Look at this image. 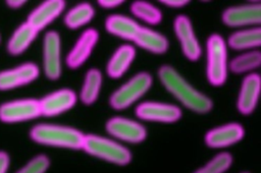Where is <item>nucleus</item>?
<instances>
[{
    "label": "nucleus",
    "mask_w": 261,
    "mask_h": 173,
    "mask_svg": "<svg viewBox=\"0 0 261 173\" xmlns=\"http://www.w3.org/2000/svg\"><path fill=\"white\" fill-rule=\"evenodd\" d=\"M158 76L165 89L192 111L206 113L212 109V101L193 88L171 66H161L158 71Z\"/></svg>",
    "instance_id": "1"
},
{
    "label": "nucleus",
    "mask_w": 261,
    "mask_h": 173,
    "mask_svg": "<svg viewBox=\"0 0 261 173\" xmlns=\"http://www.w3.org/2000/svg\"><path fill=\"white\" fill-rule=\"evenodd\" d=\"M31 138L41 145L80 150L83 147L85 134L72 127L38 124L30 131Z\"/></svg>",
    "instance_id": "2"
},
{
    "label": "nucleus",
    "mask_w": 261,
    "mask_h": 173,
    "mask_svg": "<svg viewBox=\"0 0 261 173\" xmlns=\"http://www.w3.org/2000/svg\"><path fill=\"white\" fill-rule=\"evenodd\" d=\"M82 149L92 156L121 166L132 160V154L125 147L95 134H85Z\"/></svg>",
    "instance_id": "3"
},
{
    "label": "nucleus",
    "mask_w": 261,
    "mask_h": 173,
    "mask_svg": "<svg viewBox=\"0 0 261 173\" xmlns=\"http://www.w3.org/2000/svg\"><path fill=\"white\" fill-rule=\"evenodd\" d=\"M226 44L220 35L213 34L207 40V78L214 86L222 85L227 77Z\"/></svg>",
    "instance_id": "4"
},
{
    "label": "nucleus",
    "mask_w": 261,
    "mask_h": 173,
    "mask_svg": "<svg viewBox=\"0 0 261 173\" xmlns=\"http://www.w3.org/2000/svg\"><path fill=\"white\" fill-rule=\"evenodd\" d=\"M152 76L140 72L116 90L110 97V105L116 110H123L140 99L151 86Z\"/></svg>",
    "instance_id": "5"
},
{
    "label": "nucleus",
    "mask_w": 261,
    "mask_h": 173,
    "mask_svg": "<svg viewBox=\"0 0 261 173\" xmlns=\"http://www.w3.org/2000/svg\"><path fill=\"white\" fill-rule=\"evenodd\" d=\"M41 116L39 100L24 99L4 103L0 106V120L6 123L21 122Z\"/></svg>",
    "instance_id": "6"
},
{
    "label": "nucleus",
    "mask_w": 261,
    "mask_h": 173,
    "mask_svg": "<svg viewBox=\"0 0 261 173\" xmlns=\"http://www.w3.org/2000/svg\"><path fill=\"white\" fill-rule=\"evenodd\" d=\"M43 59L46 76L52 80L58 79L61 74V45L59 35L54 31L45 35Z\"/></svg>",
    "instance_id": "7"
},
{
    "label": "nucleus",
    "mask_w": 261,
    "mask_h": 173,
    "mask_svg": "<svg viewBox=\"0 0 261 173\" xmlns=\"http://www.w3.org/2000/svg\"><path fill=\"white\" fill-rule=\"evenodd\" d=\"M173 26L185 56L191 61H197L202 50L190 18L186 15H178L174 19Z\"/></svg>",
    "instance_id": "8"
},
{
    "label": "nucleus",
    "mask_w": 261,
    "mask_h": 173,
    "mask_svg": "<svg viewBox=\"0 0 261 173\" xmlns=\"http://www.w3.org/2000/svg\"><path fill=\"white\" fill-rule=\"evenodd\" d=\"M136 114L144 120L165 123L175 122L181 117V111L177 106L160 102L141 103L136 108Z\"/></svg>",
    "instance_id": "9"
},
{
    "label": "nucleus",
    "mask_w": 261,
    "mask_h": 173,
    "mask_svg": "<svg viewBox=\"0 0 261 173\" xmlns=\"http://www.w3.org/2000/svg\"><path fill=\"white\" fill-rule=\"evenodd\" d=\"M106 130L114 137L133 143L141 142L147 136V130L142 124L123 117L109 119L106 123Z\"/></svg>",
    "instance_id": "10"
},
{
    "label": "nucleus",
    "mask_w": 261,
    "mask_h": 173,
    "mask_svg": "<svg viewBox=\"0 0 261 173\" xmlns=\"http://www.w3.org/2000/svg\"><path fill=\"white\" fill-rule=\"evenodd\" d=\"M41 115L56 116L69 109L76 103V95L69 89H62L53 92L39 100Z\"/></svg>",
    "instance_id": "11"
},
{
    "label": "nucleus",
    "mask_w": 261,
    "mask_h": 173,
    "mask_svg": "<svg viewBox=\"0 0 261 173\" xmlns=\"http://www.w3.org/2000/svg\"><path fill=\"white\" fill-rule=\"evenodd\" d=\"M39 75V67L32 62L0 72V90L7 91L34 81Z\"/></svg>",
    "instance_id": "12"
},
{
    "label": "nucleus",
    "mask_w": 261,
    "mask_h": 173,
    "mask_svg": "<svg viewBox=\"0 0 261 173\" xmlns=\"http://www.w3.org/2000/svg\"><path fill=\"white\" fill-rule=\"evenodd\" d=\"M99 39V34L95 28L86 30L66 57V64L70 69H76L83 65L90 57Z\"/></svg>",
    "instance_id": "13"
},
{
    "label": "nucleus",
    "mask_w": 261,
    "mask_h": 173,
    "mask_svg": "<svg viewBox=\"0 0 261 173\" xmlns=\"http://www.w3.org/2000/svg\"><path fill=\"white\" fill-rule=\"evenodd\" d=\"M222 21L228 26H245L261 22V5L247 4L227 8L222 13Z\"/></svg>",
    "instance_id": "14"
},
{
    "label": "nucleus",
    "mask_w": 261,
    "mask_h": 173,
    "mask_svg": "<svg viewBox=\"0 0 261 173\" xmlns=\"http://www.w3.org/2000/svg\"><path fill=\"white\" fill-rule=\"evenodd\" d=\"M245 134L239 123H228L209 130L205 135V142L210 148H225L240 141Z\"/></svg>",
    "instance_id": "15"
},
{
    "label": "nucleus",
    "mask_w": 261,
    "mask_h": 173,
    "mask_svg": "<svg viewBox=\"0 0 261 173\" xmlns=\"http://www.w3.org/2000/svg\"><path fill=\"white\" fill-rule=\"evenodd\" d=\"M64 7L65 2L62 0H47L29 14L27 22L39 32L57 18Z\"/></svg>",
    "instance_id": "16"
},
{
    "label": "nucleus",
    "mask_w": 261,
    "mask_h": 173,
    "mask_svg": "<svg viewBox=\"0 0 261 173\" xmlns=\"http://www.w3.org/2000/svg\"><path fill=\"white\" fill-rule=\"evenodd\" d=\"M260 85L261 78L258 73H250L244 78L238 97V109L242 114L248 115L254 111L260 94Z\"/></svg>",
    "instance_id": "17"
},
{
    "label": "nucleus",
    "mask_w": 261,
    "mask_h": 173,
    "mask_svg": "<svg viewBox=\"0 0 261 173\" xmlns=\"http://www.w3.org/2000/svg\"><path fill=\"white\" fill-rule=\"evenodd\" d=\"M136 50L132 45L120 46L111 56L107 63V73L111 78H119L128 69L134 61Z\"/></svg>",
    "instance_id": "18"
},
{
    "label": "nucleus",
    "mask_w": 261,
    "mask_h": 173,
    "mask_svg": "<svg viewBox=\"0 0 261 173\" xmlns=\"http://www.w3.org/2000/svg\"><path fill=\"white\" fill-rule=\"evenodd\" d=\"M105 27L107 32L113 36L133 41L141 25H139L136 20L127 16L112 14L107 17L105 21Z\"/></svg>",
    "instance_id": "19"
},
{
    "label": "nucleus",
    "mask_w": 261,
    "mask_h": 173,
    "mask_svg": "<svg viewBox=\"0 0 261 173\" xmlns=\"http://www.w3.org/2000/svg\"><path fill=\"white\" fill-rule=\"evenodd\" d=\"M133 41L139 47L154 54H163L168 49V41L163 35L144 26L139 28Z\"/></svg>",
    "instance_id": "20"
},
{
    "label": "nucleus",
    "mask_w": 261,
    "mask_h": 173,
    "mask_svg": "<svg viewBox=\"0 0 261 173\" xmlns=\"http://www.w3.org/2000/svg\"><path fill=\"white\" fill-rule=\"evenodd\" d=\"M38 32L30 25L27 21L21 23L12 34L10 37L8 44H7V50L11 55H19L23 53L30 45L33 43V41L36 39Z\"/></svg>",
    "instance_id": "21"
},
{
    "label": "nucleus",
    "mask_w": 261,
    "mask_h": 173,
    "mask_svg": "<svg viewBox=\"0 0 261 173\" xmlns=\"http://www.w3.org/2000/svg\"><path fill=\"white\" fill-rule=\"evenodd\" d=\"M261 44V28H247L233 33L228 38V46L234 50H245L259 47Z\"/></svg>",
    "instance_id": "22"
},
{
    "label": "nucleus",
    "mask_w": 261,
    "mask_h": 173,
    "mask_svg": "<svg viewBox=\"0 0 261 173\" xmlns=\"http://www.w3.org/2000/svg\"><path fill=\"white\" fill-rule=\"evenodd\" d=\"M102 84V74L100 70L96 68H91L85 77L82 90H81V100L86 105L93 104L100 93Z\"/></svg>",
    "instance_id": "23"
},
{
    "label": "nucleus",
    "mask_w": 261,
    "mask_h": 173,
    "mask_svg": "<svg viewBox=\"0 0 261 173\" xmlns=\"http://www.w3.org/2000/svg\"><path fill=\"white\" fill-rule=\"evenodd\" d=\"M95 11L91 4L81 3L71 8L64 17V23L71 30L79 28L92 20Z\"/></svg>",
    "instance_id": "24"
},
{
    "label": "nucleus",
    "mask_w": 261,
    "mask_h": 173,
    "mask_svg": "<svg viewBox=\"0 0 261 173\" xmlns=\"http://www.w3.org/2000/svg\"><path fill=\"white\" fill-rule=\"evenodd\" d=\"M261 64V53L250 51L233 58L229 63V69L236 73H243L259 67Z\"/></svg>",
    "instance_id": "25"
},
{
    "label": "nucleus",
    "mask_w": 261,
    "mask_h": 173,
    "mask_svg": "<svg viewBox=\"0 0 261 173\" xmlns=\"http://www.w3.org/2000/svg\"><path fill=\"white\" fill-rule=\"evenodd\" d=\"M132 13L149 24H157L162 19L161 11L149 2L135 1L130 5Z\"/></svg>",
    "instance_id": "26"
},
{
    "label": "nucleus",
    "mask_w": 261,
    "mask_h": 173,
    "mask_svg": "<svg viewBox=\"0 0 261 173\" xmlns=\"http://www.w3.org/2000/svg\"><path fill=\"white\" fill-rule=\"evenodd\" d=\"M232 163V157L230 154L223 152L216 155L205 166L201 167L194 173H223Z\"/></svg>",
    "instance_id": "27"
},
{
    "label": "nucleus",
    "mask_w": 261,
    "mask_h": 173,
    "mask_svg": "<svg viewBox=\"0 0 261 173\" xmlns=\"http://www.w3.org/2000/svg\"><path fill=\"white\" fill-rule=\"evenodd\" d=\"M50 165V161L47 156L39 155L33 158L28 164H25L16 173H45Z\"/></svg>",
    "instance_id": "28"
},
{
    "label": "nucleus",
    "mask_w": 261,
    "mask_h": 173,
    "mask_svg": "<svg viewBox=\"0 0 261 173\" xmlns=\"http://www.w3.org/2000/svg\"><path fill=\"white\" fill-rule=\"evenodd\" d=\"M9 156L6 152L0 151V173H6L9 167Z\"/></svg>",
    "instance_id": "29"
},
{
    "label": "nucleus",
    "mask_w": 261,
    "mask_h": 173,
    "mask_svg": "<svg viewBox=\"0 0 261 173\" xmlns=\"http://www.w3.org/2000/svg\"><path fill=\"white\" fill-rule=\"evenodd\" d=\"M98 3L100 6H102L104 8H113V7L120 5L122 3V1H120V0H99Z\"/></svg>",
    "instance_id": "30"
},
{
    "label": "nucleus",
    "mask_w": 261,
    "mask_h": 173,
    "mask_svg": "<svg viewBox=\"0 0 261 173\" xmlns=\"http://www.w3.org/2000/svg\"><path fill=\"white\" fill-rule=\"evenodd\" d=\"M161 2L170 7H181L189 3V1L187 0H163Z\"/></svg>",
    "instance_id": "31"
},
{
    "label": "nucleus",
    "mask_w": 261,
    "mask_h": 173,
    "mask_svg": "<svg viewBox=\"0 0 261 173\" xmlns=\"http://www.w3.org/2000/svg\"><path fill=\"white\" fill-rule=\"evenodd\" d=\"M6 3L11 8H18V7L22 6L25 3V1H23V0H8V1H6Z\"/></svg>",
    "instance_id": "32"
},
{
    "label": "nucleus",
    "mask_w": 261,
    "mask_h": 173,
    "mask_svg": "<svg viewBox=\"0 0 261 173\" xmlns=\"http://www.w3.org/2000/svg\"><path fill=\"white\" fill-rule=\"evenodd\" d=\"M244 173H248V172H244Z\"/></svg>",
    "instance_id": "33"
}]
</instances>
